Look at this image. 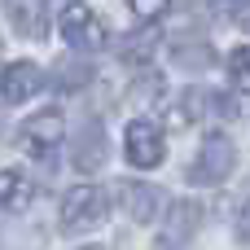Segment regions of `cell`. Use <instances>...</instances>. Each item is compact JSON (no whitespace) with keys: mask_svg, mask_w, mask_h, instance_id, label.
Returning <instances> with one entry per match:
<instances>
[{"mask_svg":"<svg viewBox=\"0 0 250 250\" xmlns=\"http://www.w3.org/2000/svg\"><path fill=\"white\" fill-rule=\"evenodd\" d=\"M105 211H110L105 189H97V185H75V189H66V198H62V207H57V224H62L66 233H83V229L101 224Z\"/></svg>","mask_w":250,"mask_h":250,"instance_id":"6da1fadb","label":"cell"},{"mask_svg":"<svg viewBox=\"0 0 250 250\" xmlns=\"http://www.w3.org/2000/svg\"><path fill=\"white\" fill-rule=\"evenodd\" d=\"M62 136H66V119H62V110H53V105H48V110H40V114H31V119L22 123L18 145H22V154H26V158L48 163V158H57Z\"/></svg>","mask_w":250,"mask_h":250,"instance_id":"7a4b0ae2","label":"cell"},{"mask_svg":"<svg viewBox=\"0 0 250 250\" xmlns=\"http://www.w3.org/2000/svg\"><path fill=\"white\" fill-rule=\"evenodd\" d=\"M233 167H237L233 141L224 132H207V141H202V149H198V158L189 163L185 176H189V185H220V180L233 176Z\"/></svg>","mask_w":250,"mask_h":250,"instance_id":"3957f363","label":"cell"},{"mask_svg":"<svg viewBox=\"0 0 250 250\" xmlns=\"http://www.w3.org/2000/svg\"><path fill=\"white\" fill-rule=\"evenodd\" d=\"M62 40L75 53H101L110 44V31H105V22L88 4H66L62 9Z\"/></svg>","mask_w":250,"mask_h":250,"instance_id":"277c9868","label":"cell"},{"mask_svg":"<svg viewBox=\"0 0 250 250\" xmlns=\"http://www.w3.org/2000/svg\"><path fill=\"white\" fill-rule=\"evenodd\" d=\"M198 224H202V207H198L193 198H176V202L167 207V224H163V233L154 237V250H189V246H193Z\"/></svg>","mask_w":250,"mask_h":250,"instance_id":"5b68a950","label":"cell"},{"mask_svg":"<svg viewBox=\"0 0 250 250\" xmlns=\"http://www.w3.org/2000/svg\"><path fill=\"white\" fill-rule=\"evenodd\" d=\"M105 158H110V141H105L101 119H83L75 127V141H70V167L88 176V171H101Z\"/></svg>","mask_w":250,"mask_h":250,"instance_id":"8992f818","label":"cell"},{"mask_svg":"<svg viewBox=\"0 0 250 250\" xmlns=\"http://www.w3.org/2000/svg\"><path fill=\"white\" fill-rule=\"evenodd\" d=\"M123 145H127V163L141 167V171H149V167H158V163L167 158L163 132H158V123H149V119H132Z\"/></svg>","mask_w":250,"mask_h":250,"instance_id":"52a82bcc","label":"cell"},{"mask_svg":"<svg viewBox=\"0 0 250 250\" xmlns=\"http://www.w3.org/2000/svg\"><path fill=\"white\" fill-rule=\"evenodd\" d=\"M44 88V70L35 66V62H13V66H4L0 70V97L4 101H26V97H35Z\"/></svg>","mask_w":250,"mask_h":250,"instance_id":"ba28073f","label":"cell"},{"mask_svg":"<svg viewBox=\"0 0 250 250\" xmlns=\"http://www.w3.org/2000/svg\"><path fill=\"white\" fill-rule=\"evenodd\" d=\"M123 207H127V215H132L136 224H154L158 211H163V193H158L154 185L127 180V185H123Z\"/></svg>","mask_w":250,"mask_h":250,"instance_id":"9c48e42d","label":"cell"},{"mask_svg":"<svg viewBox=\"0 0 250 250\" xmlns=\"http://www.w3.org/2000/svg\"><path fill=\"white\" fill-rule=\"evenodd\" d=\"M31 198H35L31 176L18 171V167H4V171H0V211H26Z\"/></svg>","mask_w":250,"mask_h":250,"instance_id":"30bf717a","label":"cell"},{"mask_svg":"<svg viewBox=\"0 0 250 250\" xmlns=\"http://www.w3.org/2000/svg\"><path fill=\"white\" fill-rule=\"evenodd\" d=\"M4 9H9V22H13V31H22V35H44V0H4Z\"/></svg>","mask_w":250,"mask_h":250,"instance_id":"8fae6325","label":"cell"},{"mask_svg":"<svg viewBox=\"0 0 250 250\" xmlns=\"http://www.w3.org/2000/svg\"><path fill=\"white\" fill-rule=\"evenodd\" d=\"M207 110H211V92H198V88H189L176 105H171V127H193L198 119H207Z\"/></svg>","mask_w":250,"mask_h":250,"instance_id":"7c38bea8","label":"cell"},{"mask_svg":"<svg viewBox=\"0 0 250 250\" xmlns=\"http://www.w3.org/2000/svg\"><path fill=\"white\" fill-rule=\"evenodd\" d=\"M171 57H176L180 70H207L215 53H211L207 40H176V44H171Z\"/></svg>","mask_w":250,"mask_h":250,"instance_id":"4fadbf2b","label":"cell"},{"mask_svg":"<svg viewBox=\"0 0 250 250\" xmlns=\"http://www.w3.org/2000/svg\"><path fill=\"white\" fill-rule=\"evenodd\" d=\"M229 79H233L237 92H250V44L229 53Z\"/></svg>","mask_w":250,"mask_h":250,"instance_id":"5bb4252c","label":"cell"},{"mask_svg":"<svg viewBox=\"0 0 250 250\" xmlns=\"http://www.w3.org/2000/svg\"><path fill=\"white\" fill-rule=\"evenodd\" d=\"M132 4V13L141 18V22H154V18H163L167 9H171V0H127Z\"/></svg>","mask_w":250,"mask_h":250,"instance_id":"9a60e30c","label":"cell"},{"mask_svg":"<svg viewBox=\"0 0 250 250\" xmlns=\"http://www.w3.org/2000/svg\"><path fill=\"white\" fill-rule=\"evenodd\" d=\"M237 233H242V242H250V202L242 207V215H237Z\"/></svg>","mask_w":250,"mask_h":250,"instance_id":"2e32d148","label":"cell"},{"mask_svg":"<svg viewBox=\"0 0 250 250\" xmlns=\"http://www.w3.org/2000/svg\"><path fill=\"white\" fill-rule=\"evenodd\" d=\"M237 22H242V31H250V0L237 9Z\"/></svg>","mask_w":250,"mask_h":250,"instance_id":"e0dca14e","label":"cell"},{"mask_svg":"<svg viewBox=\"0 0 250 250\" xmlns=\"http://www.w3.org/2000/svg\"><path fill=\"white\" fill-rule=\"evenodd\" d=\"M83 250H101V246H83Z\"/></svg>","mask_w":250,"mask_h":250,"instance_id":"ac0fdd59","label":"cell"},{"mask_svg":"<svg viewBox=\"0 0 250 250\" xmlns=\"http://www.w3.org/2000/svg\"><path fill=\"white\" fill-rule=\"evenodd\" d=\"M229 4H233V0H229Z\"/></svg>","mask_w":250,"mask_h":250,"instance_id":"d6986e66","label":"cell"}]
</instances>
